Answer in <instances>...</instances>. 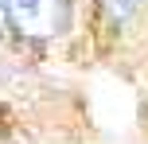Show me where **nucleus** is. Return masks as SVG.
I'll use <instances>...</instances> for the list:
<instances>
[{
  "mask_svg": "<svg viewBox=\"0 0 148 144\" xmlns=\"http://www.w3.org/2000/svg\"><path fill=\"white\" fill-rule=\"evenodd\" d=\"M4 31H8V4L0 0V35H4Z\"/></svg>",
  "mask_w": 148,
  "mask_h": 144,
  "instance_id": "3",
  "label": "nucleus"
},
{
  "mask_svg": "<svg viewBox=\"0 0 148 144\" xmlns=\"http://www.w3.org/2000/svg\"><path fill=\"white\" fill-rule=\"evenodd\" d=\"M8 27L23 39H55L70 27V0H4Z\"/></svg>",
  "mask_w": 148,
  "mask_h": 144,
  "instance_id": "1",
  "label": "nucleus"
},
{
  "mask_svg": "<svg viewBox=\"0 0 148 144\" xmlns=\"http://www.w3.org/2000/svg\"><path fill=\"white\" fill-rule=\"evenodd\" d=\"M101 8H105V16H109L113 23H125L129 16L140 8V0H101Z\"/></svg>",
  "mask_w": 148,
  "mask_h": 144,
  "instance_id": "2",
  "label": "nucleus"
}]
</instances>
